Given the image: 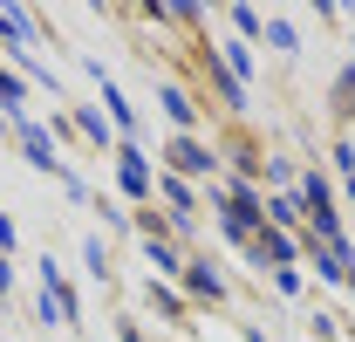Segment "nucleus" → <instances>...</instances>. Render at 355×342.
<instances>
[{"label": "nucleus", "mask_w": 355, "mask_h": 342, "mask_svg": "<svg viewBox=\"0 0 355 342\" xmlns=\"http://www.w3.org/2000/svg\"><path fill=\"white\" fill-rule=\"evenodd\" d=\"M171 165L178 171H212V151H198L191 137H178V144H171Z\"/></svg>", "instance_id": "obj_1"}, {"label": "nucleus", "mask_w": 355, "mask_h": 342, "mask_svg": "<svg viewBox=\"0 0 355 342\" xmlns=\"http://www.w3.org/2000/svg\"><path fill=\"white\" fill-rule=\"evenodd\" d=\"M123 192H150V171H144L137 151H123Z\"/></svg>", "instance_id": "obj_2"}, {"label": "nucleus", "mask_w": 355, "mask_h": 342, "mask_svg": "<svg viewBox=\"0 0 355 342\" xmlns=\"http://www.w3.org/2000/svg\"><path fill=\"white\" fill-rule=\"evenodd\" d=\"M164 110H171V124H191V96L184 89H164Z\"/></svg>", "instance_id": "obj_3"}, {"label": "nucleus", "mask_w": 355, "mask_h": 342, "mask_svg": "<svg viewBox=\"0 0 355 342\" xmlns=\"http://www.w3.org/2000/svg\"><path fill=\"white\" fill-rule=\"evenodd\" d=\"M191 295H212V301H219V274H212V267H191Z\"/></svg>", "instance_id": "obj_4"}, {"label": "nucleus", "mask_w": 355, "mask_h": 342, "mask_svg": "<svg viewBox=\"0 0 355 342\" xmlns=\"http://www.w3.org/2000/svg\"><path fill=\"white\" fill-rule=\"evenodd\" d=\"M0 103H21V76H7V69H0Z\"/></svg>", "instance_id": "obj_5"}]
</instances>
